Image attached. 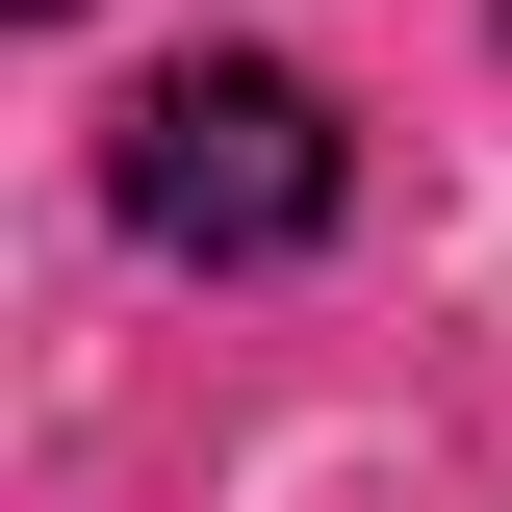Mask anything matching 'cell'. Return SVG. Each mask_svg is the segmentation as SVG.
Returning <instances> with one entry per match:
<instances>
[{
  "label": "cell",
  "mask_w": 512,
  "mask_h": 512,
  "mask_svg": "<svg viewBox=\"0 0 512 512\" xmlns=\"http://www.w3.org/2000/svg\"><path fill=\"white\" fill-rule=\"evenodd\" d=\"M128 231L205 256V282H256V256H333V205H359V128L308 103V77H256V52H180L154 103H128Z\"/></svg>",
  "instance_id": "obj_1"
},
{
  "label": "cell",
  "mask_w": 512,
  "mask_h": 512,
  "mask_svg": "<svg viewBox=\"0 0 512 512\" xmlns=\"http://www.w3.org/2000/svg\"><path fill=\"white\" fill-rule=\"evenodd\" d=\"M26 26H52V0H26Z\"/></svg>",
  "instance_id": "obj_2"
}]
</instances>
